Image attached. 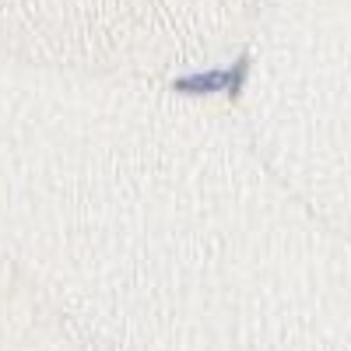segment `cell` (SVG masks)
<instances>
[{"label": "cell", "mask_w": 351, "mask_h": 351, "mask_svg": "<svg viewBox=\"0 0 351 351\" xmlns=\"http://www.w3.org/2000/svg\"><path fill=\"white\" fill-rule=\"evenodd\" d=\"M228 84V71H204V74H186L172 81V92L180 95H211V92H225Z\"/></svg>", "instance_id": "6da1fadb"}, {"label": "cell", "mask_w": 351, "mask_h": 351, "mask_svg": "<svg viewBox=\"0 0 351 351\" xmlns=\"http://www.w3.org/2000/svg\"><path fill=\"white\" fill-rule=\"evenodd\" d=\"M246 74H250V56L243 53L239 60H236V67L228 71V84H225V92H228L232 99H239V95H243V84H246Z\"/></svg>", "instance_id": "7a4b0ae2"}]
</instances>
